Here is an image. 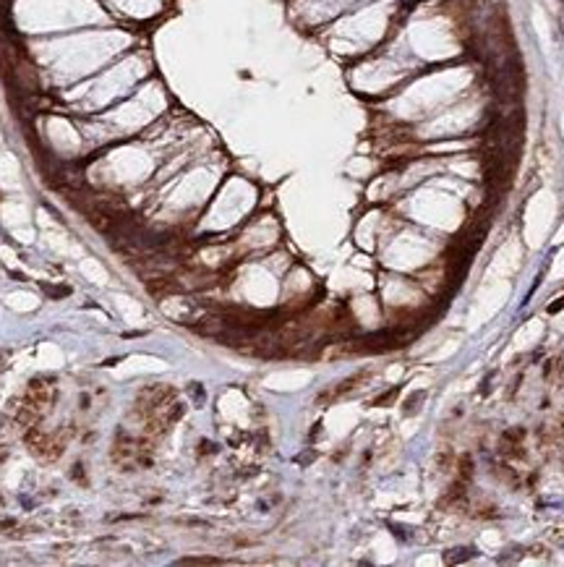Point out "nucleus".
<instances>
[{
  "label": "nucleus",
  "mask_w": 564,
  "mask_h": 567,
  "mask_svg": "<svg viewBox=\"0 0 564 567\" xmlns=\"http://www.w3.org/2000/svg\"><path fill=\"white\" fill-rule=\"evenodd\" d=\"M16 523H13V520H3V523H0V530H3V528H13Z\"/></svg>",
  "instance_id": "4468645a"
},
{
  "label": "nucleus",
  "mask_w": 564,
  "mask_h": 567,
  "mask_svg": "<svg viewBox=\"0 0 564 567\" xmlns=\"http://www.w3.org/2000/svg\"><path fill=\"white\" fill-rule=\"evenodd\" d=\"M395 395H397V390H389L387 395H382V398H376V400H374V405H384V402H389V400H392Z\"/></svg>",
  "instance_id": "1a4fd4ad"
},
{
  "label": "nucleus",
  "mask_w": 564,
  "mask_h": 567,
  "mask_svg": "<svg viewBox=\"0 0 564 567\" xmlns=\"http://www.w3.org/2000/svg\"><path fill=\"white\" fill-rule=\"evenodd\" d=\"M491 376H494V374H489L486 382H481V395H489V392H491Z\"/></svg>",
  "instance_id": "9d476101"
},
{
  "label": "nucleus",
  "mask_w": 564,
  "mask_h": 567,
  "mask_svg": "<svg viewBox=\"0 0 564 567\" xmlns=\"http://www.w3.org/2000/svg\"><path fill=\"white\" fill-rule=\"evenodd\" d=\"M314 458H316V450H311V452H306V455H301V458H298V462H311Z\"/></svg>",
  "instance_id": "f8f14e48"
},
{
  "label": "nucleus",
  "mask_w": 564,
  "mask_h": 567,
  "mask_svg": "<svg viewBox=\"0 0 564 567\" xmlns=\"http://www.w3.org/2000/svg\"><path fill=\"white\" fill-rule=\"evenodd\" d=\"M199 450H201V455H209V452H214V444L212 442H201Z\"/></svg>",
  "instance_id": "9b49d317"
},
{
  "label": "nucleus",
  "mask_w": 564,
  "mask_h": 567,
  "mask_svg": "<svg viewBox=\"0 0 564 567\" xmlns=\"http://www.w3.org/2000/svg\"><path fill=\"white\" fill-rule=\"evenodd\" d=\"M564 308V298L562 300H557V304L554 306H549V314H557V311H562Z\"/></svg>",
  "instance_id": "ddd939ff"
},
{
  "label": "nucleus",
  "mask_w": 564,
  "mask_h": 567,
  "mask_svg": "<svg viewBox=\"0 0 564 567\" xmlns=\"http://www.w3.org/2000/svg\"><path fill=\"white\" fill-rule=\"evenodd\" d=\"M368 376V372H363V374H353L350 379H345V382H340V384L335 387V390H332V392H327V395H321L319 400H335V398H342L345 395V392H350L355 384H361V382Z\"/></svg>",
  "instance_id": "f03ea898"
},
{
  "label": "nucleus",
  "mask_w": 564,
  "mask_h": 567,
  "mask_svg": "<svg viewBox=\"0 0 564 567\" xmlns=\"http://www.w3.org/2000/svg\"><path fill=\"white\" fill-rule=\"evenodd\" d=\"M220 560L214 557H186V560H178V564H217Z\"/></svg>",
  "instance_id": "423d86ee"
},
{
  "label": "nucleus",
  "mask_w": 564,
  "mask_h": 567,
  "mask_svg": "<svg viewBox=\"0 0 564 567\" xmlns=\"http://www.w3.org/2000/svg\"><path fill=\"white\" fill-rule=\"evenodd\" d=\"M423 400H426V392L423 390H416L413 395L402 402V410H405V416H413V413H418V408L423 405Z\"/></svg>",
  "instance_id": "20e7f679"
},
{
  "label": "nucleus",
  "mask_w": 564,
  "mask_h": 567,
  "mask_svg": "<svg viewBox=\"0 0 564 567\" xmlns=\"http://www.w3.org/2000/svg\"><path fill=\"white\" fill-rule=\"evenodd\" d=\"M55 382L52 379H31L29 382V390H26V400L29 402H34L37 408H42V410H47V405L55 400Z\"/></svg>",
  "instance_id": "f257e3e1"
},
{
  "label": "nucleus",
  "mask_w": 564,
  "mask_h": 567,
  "mask_svg": "<svg viewBox=\"0 0 564 567\" xmlns=\"http://www.w3.org/2000/svg\"><path fill=\"white\" fill-rule=\"evenodd\" d=\"M188 392H191V395H193V400H196V405H201L204 402V390H201V384H196V382H193V384H188Z\"/></svg>",
  "instance_id": "0eeeda50"
},
{
  "label": "nucleus",
  "mask_w": 564,
  "mask_h": 567,
  "mask_svg": "<svg viewBox=\"0 0 564 567\" xmlns=\"http://www.w3.org/2000/svg\"><path fill=\"white\" fill-rule=\"evenodd\" d=\"M473 554H476L473 546H457V549H450V552L444 554V562L447 564H460V562L473 560Z\"/></svg>",
  "instance_id": "7ed1b4c3"
},
{
  "label": "nucleus",
  "mask_w": 564,
  "mask_h": 567,
  "mask_svg": "<svg viewBox=\"0 0 564 567\" xmlns=\"http://www.w3.org/2000/svg\"><path fill=\"white\" fill-rule=\"evenodd\" d=\"M71 476H73L76 481L86 484V478H84V466H81V462H76V466H73V473H71Z\"/></svg>",
  "instance_id": "6e6552de"
},
{
  "label": "nucleus",
  "mask_w": 564,
  "mask_h": 567,
  "mask_svg": "<svg viewBox=\"0 0 564 567\" xmlns=\"http://www.w3.org/2000/svg\"><path fill=\"white\" fill-rule=\"evenodd\" d=\"M44 288V293H47L50 298H65V296H71V288H52V285H42Z\"/></svg>",
  "instance_id": "39448f33"
}]
</instances>
